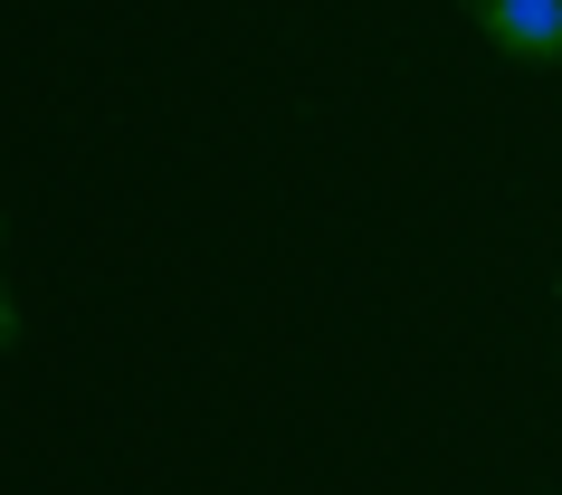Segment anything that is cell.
Masks as SVG:
<instances>
[{"label":"cell","mask_w":562,"mask_h":495,"mask_svg":"<svg viewBox=\"0 0 562 495\" xmlns=\"http://www.w3.org/2000/svg\"><path fill=\"white\" fill-rule=\"evenodd\" d=\"M476 38L515 67H562V0H468Z\"/></svg>","instance_id":"6da1fadb"},{"label":"cell","mask_w":562,"mask_h":495,"mask_svg":"<svg viewBox=\"0 0 562 495\" xmlns=\"http://www.w3.org/2000/svg\"><path fill=\"white\" fill-rule=\"evenodd\" d=\"M0 344H20V305H10V286H0Z\"/></svg>","instance_id":"7a4b0ae2"}]
</instances>
